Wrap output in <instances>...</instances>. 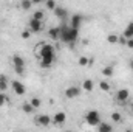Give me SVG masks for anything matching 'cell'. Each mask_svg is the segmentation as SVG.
Here are the masks:
<instances>
[{
    "label": "cell",
    "instance_id": "1",
    "mask_svg": "<svg viewBox=\"0 0 133 132\" xmlns=\"http://www.w3.org/2000/svg\"><path fill=\"white\" fill-rule=\"evenodd\" d=\"M37 51H39V58H40L39 65L42 68H50L54 64V61H56V50H54L53 45H50L46 42H42V44H39Z\"/></svg>",
    "mask_w": 133,
    "mask_h": 132
},
{
    "label": "cell",
    "instance_id": "2",
    "mask_svg": "<svg viewBox=\"0 0 133 132\" xmlns=\"http://www.w3.org/2000/svg\"><path fill=\"white\" fill-rule=\"evenodd\" d=\"M79 37V30L73 28L71 25H62L61 27V40L68 45H73Z\"/></svg>",
    "mask_w": 133,
    "mask_h": 132
},
{
    "label": "cell",
    "instance_id": "3",
    "mask_svg": "<svg viewBox=\"0 0 133 132\" xmlns=\"http://www.w3.org/2000/svg\"><path fill=\"white\" fill-rule=\"evenodd\" d=\"M129 98H130V92H129V89H119V90H116V93H115V99H116V103L121 104V106H125L127 101H129Z\"/></svg>",
    "mask_w": 133,
    "mask_h": 132
},
{
    "label": "cell",
    "instance_id": "4",
    "mask_svg": "<svg viewBox=\"0 0 133 132\" xmlns=\"http://www.w3.org/2000/svg\"><path fill=\"white\" fill-rule=\"evenodd\" d=\"M85 121H87V124H90V126H98L101 123L99 112H98V110H88L87 115H85Z\"/></svg>",
    "mask_w": 133,
    "mask_h": 132
},
{
    "label": "cell",
    "instance_id": "5",
    "mask_svg": "<svg viewBox=\"0 0 133 132\" xmlns=\"http://www.w3.org/2000/svg\"><path fill=\"white\" fill-rule=\"evenodd\" d=\"M81 93H82V89L79 86H70V87L65 89V97L68 99L77 98V97H81Z\"/></svg>",
    "mask_w": 133,
    "mask_h": 132
},
{
    "label": "cell",
    "instance_id": "6",
    "mask_svg": "<svg viewBox=\"0 0 133 132\" xmlns=\"http://www.w3.org/2000/svg\"><path fill=\"white\" fill-rule=\"evenodd\" d=\"M12 65H14L16 71H17L19 75H22L23 70H25V61H23V58L19 56V55H14V56H12Z\"/></svg>",
    "mask_w": 133,
    "mask_h": 132
},
{
    "label": "cell",
    "instance_id": "7",
    "mask_svg": "<svg viewBox=\"0 0 133 132\" xmlns=\"http://www.w3.org/2000/svg\"><path fill=\"white\" fill-rule=\"evenodd\" d=\"M28 28L31 30V33H40L42 28H43V22H42V20H37V19H34V17H31V19L28 20Z\"/></svg>",
    "mask_w": 133,
    "mask_h": 132
},
{
    "label": "cell",
    "instance_id": "8",
    "mask_svg": "<svg viewBox=\"0 0 133 132\" xmlns=\"http://www.w3.org/2000/svg\"><path fill=\"white\" fill-rule=\"evenodd\" d=\"M53 11H54V16H56L59 20H62V22H66V20L70 19V14H68L66 8H62V6H56Z\"/></svg>",
    "mask_w": 133,
    "mask_h": 132
},
{
    "label": "cell",
    "instance_id": "9",
    "mask_svg": "<svg viewBox=\"0 0 133 132\" xmlns=\"http://www.w3.org/2000/svg\"><path fill=\"white\" fill-rule=\"evenodd\" d=\"M82 20H84V17L81 16V14H73L71 17H70V25L73 27V28H81L82 27Z\"/></svg>",
    "mask_w": 133,
    "mask_h": 132
},
{
    "label": "cell",
    "instance_id": "10",
    "mask_svg": "<svg viewBox=\"0 0 133 132\" xmlns=\"http://www.w3.org/2000/svg\"><path fill=\"white\" fill-rule=\"evenodd\" d=\"M36 123H37L39 126H43V128H45V126H50V124L53 123V120H51V117H48V115L43 113V115H39V117L36 118Z\"/></svg>",
    "mask_w": 133,
    "mask_h": 132
},
{
    "label": "cell",
    "instance_id": "11",
    "mask_svg": "<svg viewBox=\"0 0 133 132\" xmlns=\"http://www.w3.org/2000/svg\"><path fill=\"white\" fill-rule=\"evenodd\" d=\"M11 86H12V90H14L17 95H25V93H26V89H25V86H23L22 82H19V81H12Z\"/></svg>",
    "mask_w": 133,
    "mask_h": 132
},
{
    "label": "cell",
    "instance_id": "12",
    "mask_svg": "<svg viewBox=\"0 0 133 132\" xmlns=\"http://www.w3.org/2000/svg\"><path fill=\"white\" fill-rule=\"evenodd\" d=\"M66 121V113L65 112H57V113H54V117H53V123L54 124H64Z\"/></svg>",
    "mask_w": 133,
    "mask_h": 132
},
{
    "label": "cell",
    "instance_id": "13",
    "mask_svg": "<svg viewBox=\"0 0 133 132\" xmlns=\"http://www.w3.org/2000/svg\"><path fill=\"white\" fill-rule=\"evenodd\" d=\"M48 36L53 40H61V27H53L48 30Z\"/></svg>",
    "mask_w": 133,
    "mask_h": 132
},
{
    "label": "cell",
    "instance_id": "14",
    "mask_svg": "<svg viewBox=\"0 0 133 132\" xmlns=\"http://www.w3.org/2000/svg\"><path fill=\"white\" fill-rule=\"evenodd\" d=\"M82 89H84L85 92H93V89H95V82H93L91 79H85V81L82 82Z\"/></svg>",
    "mask_w": 133,
    "mask_h": 132
},
{
    "label": "cell",
    "instance_id": "15",
    "mask_svg": "<svg viewBox=\"0 0 133 132\" xmlns=\"http://www.w3.org/2000/svg\"><path fill=\"white\" fill-rule=\"evenodd\" d=\"M98 129H99V132H111L113 131V126L108 124V123H102L101 121L99 124H98Z\"/></svg>",
    "mask_w": 133,
    "mask_h": 132
},
{
    "label": "cell",
    "instance_id": "16",
    "mask_svg": "<svg viewBox=\"0 0 133 132\" xmlns=\"http://www.w3.org/2000/svg\"><path fill=\"white\" fill-rule=\"evenodd\" d=\"M118 40H119V36H118L116 33H110L108 36H107V42L111 44V45H116Z\"/></svg>",
    "mask_w": 133,
    "mask_h": 132
},
{
    "label": "cell",
    "instance_id": "17",
    "mask_svg": "<svg viewBox=\"0 0 133 132\" xmlns=\"http://www.w3.org/2000/svg\"><path fill=\"white\" fill-rule=\"evenodd\" d=\"M122 34L129 39V37H133V22H130L125 28H124V31H122Z\"/></svg>",
    "mask_w": 133,
    "mask_h": 132
},
{
    "label": "cell",
    "instance_id": "18",
    "mask_svg": "<svg viewBox=\"0 0 133 132\" xmlns=\"http://www.w3.org/2000/svg\"><path fill=\"white\" fill-rule=\"evenodd\" d=\"M20 8H22L23 11H30V9L33 8V2H31V0H22V2H20Z\"/></svg>",
    "mask_w": 133,
    "mask_h": 132
},
{
    "label": "cell",
    "instance_id": "19",
    "mask_svg": "<svg viewBox=\"0 0 133 132\" xmlns=\"http://www.w3.org/2000/svg\"><path fill=\"white\" fill-rule=\"evenodd\" d=\"M8 78L6 76H0V92H6L8 89Z\"/></svg>",
    "mask_w": 133,
    "mask_h": 132
},
{
    "label": "cell",
    "instance_id": "20",
    "mask_svg": "<svg viewBox=\"0 0 133 132\" xmlns=\"http://www.w3.org/2000/svg\"><path fill=\"white\" fill-rule=\"evenodd\" d=\"M33 17H34V19H37V20H42V22H43V19H45V11H42V9L34 11Z\"/></svg>",
    "mask_w": 133,
    "mask_h": 132
},
{
    "label": "cell",
    "instance_id": "21",
    "mask_svg": "<svg viewBox=\"0 0 133 132\" xmlns=\"http://www.w3.org/2000/svg\"><path fill=\"white\" fill-rule=\"evenodd\" d=\"M22 110H23L25 113H31L34 110V107L31 106V103L28 101V103H23V104H22Z\"/></svg>",
    "mask_w": 133,
    "mask_h": 132
},
{
    "label": "cell",
    "instance_id": "22",
    "mask_svg": "<svg viewBox=\"0 0 133 132\" xmlns=\"http://www.w3.org/2000/svg\"><path fill=\"white\" fill-rule=\"evenodd\" d=\"M56 6H57L56 0H45V8H46V9H51V11H53Z\"/></svg>",
    "mask_w": 133,
    "mask_h": 132
},
{
    "label": "cell",
    "instance_id": "23",
    "mask_svg": "<svg viewBox=\"0 0 133 132\" xmlns=\"http://www.w3.org/2000/svg\"><path fill=\"white\" fill-rule=\"evenodd\" d=\"M99 89L101 90H104V92H110V82H107V81H101L99 82Z\"/></svg>",
    "mask_w": 133,
    "mask_h": 132
},
{
    "label": "cell",
    "instance_id": "24",
    "mask_svg": "<svg viewBox=\"0 0 133 132\" xmlns=\"http://www.w3.org/2000/svg\"><path fill=\"white\" fill-rule=\"evenodd\" d=\"M30 103H31V106H33L34 109H37V107H40V104H42V101L37 98V97H33V98L30 99Z\"/></svg>",
    "mask_w": 133,
    "mask_h": 132
},
{
    "label": "cell",
    "instance_id": "25",
    "mask_svg": "<svg viewBox=\"0 0 133 132\" xmlns=\"http://www.w3.org/2000/svg\"><path fill=\"white\" fill-rule=\"evenodd\" d=\"M102 75H104V76H111V75H113V67H111V65L104 67V70H102Z\"/></svg>",
    "mask_w": 133,
    "mask_h": 132
},
{
    "label": "cell",
    "instance_id": "26",
    "mask_svg": "<svg viewBox=\"0 0 133 132\" xmlns=\"http://www.w3.org/2000/svg\"><path fill=\"white\" fill-rule=\"evenodd\" d=\"M111 120H113L115 123H119V121H122V115H121L119 112H113V113H111Z\"/></svg>",
    "mask_w": 133,
    "mask_h": 132
},
{
    "label": "cell",
    "instance_id": "27",
    "mask_svg": "<svg viewBox=\"0 0 133 132\" xmlns=\"http://www.w3.org/2000/svg\"><path fill=\"white\" fill-rule=\"evenodd\" d=\"M6 103H8V98H6L5 92H0V107H3Z\"/></svg>",
    "mask_w": 133,
    "mask_h": 132
},
{
    "label": "cell",
    "instance_id": "28",
    "mask_svg": "<svg viewBox=\"0 0 133 132\" xmlns=\"http://www.w3.org/2000/svg\"><path fill=\"white\" fill-rule=\"evenodd\" d=\"M79 65L81 67L88 65V58H87V56H81V58H79Z\"/></svg>",
    "mask_w": 133,
    "mask_h": 132
},
{
    "label": "cell",
    "instance_id": "29",
    "mask_svg": "<svg viewBox=\"0 0 133 132\" xmlns=\"http://www.w3.org/2000/svg\"><path fill=\"white\" fill-rule=\"evenodd\" d=\"M30 36H31V30H30V28H26V30L22 31V37H23V39H30Z\"/></svg>",
    "mask_w": 133,
    "mask_h": 132
},
{
    "label": "cell",
    "instance_id": "30",
    "mask_svg": "<svg viewBox=\"0 0 133 132\" xmlns=\"http://www.w3.org/2000/svg\"><path fill=\"white\" fill-rule=\"evenodd\" d=\"M118 44H121V45H125V44H127V37H125L124 34H121V36H119V40H118Z\"/></svg>",
    "mask_w": 133,
    "mask_h": 132
},
{
    "label": "cell",
    "instance_id": "31",
    "mask_svg": "<svg viewBox=\"0 0 133 132\" xmlns=\"http://www.w3.org/2000/svg\"><path fill=\"white\" fill-rule=\"evenodd\" d=\"M125 47H129V48H132V50H133V37H129V39H127Z\"/></svg>",
    "mask_w": 133,
    "mask_h": 132
},
{
    "label": "cell",
    "instance_id": "32",
    "mask_svg": "<svg viewBox=\"0 0 133 132\" xmlns=\"http://www.w3.org/2000/svg\"><path fill=\"white\" fill-rule=\"evenodd\" d=\"M93 64H95V58H88V65L91 67Z\"/></svg>",
    "mask_w": 133,
    "mask_h": 132
},
{
    "label": "cell",
    "instance_id": "33",
    "mask_svg": "<svg viewBox=\"0 0 133 132\" xmlns=\"http://www.w3.org/2000/svg\"><path fill=\"white\" fill-rule=\"evenodd\" d=\"M33 2V5H39V3H42V2H45V0H31Z\"/></svg>",
    "mask_w": 133,
    "mask_h": 132
},
{
    "label": "cell",
    "instance_id": "34",
    "mask_svg": "<svg viewBox=\"0 0 133 132\" xmlns=\"http://www.w3.org/2000/svg\"><path fill=\"white\" fill-rule=\"evenodd\" d=\"M130 70H133V59L130 61Z\"/></svg>",
    "mask_w": 133,
    "mask_h": 132
},
{
    "label": "cell",
    "instance_id": "35",
    "mask_svg": "<svg viewBox=\"0 0 133 132\" xmlns=\"http://www.w3.org/2000/svg\"><path fill=\"white\" fill-rule=\"evenodd\" d=\"M130 107H132V110H133V103H132V104H130Z\"/></svg>",
    "mask_w": 133,
    "mask_h": 132
}]
</instances>
